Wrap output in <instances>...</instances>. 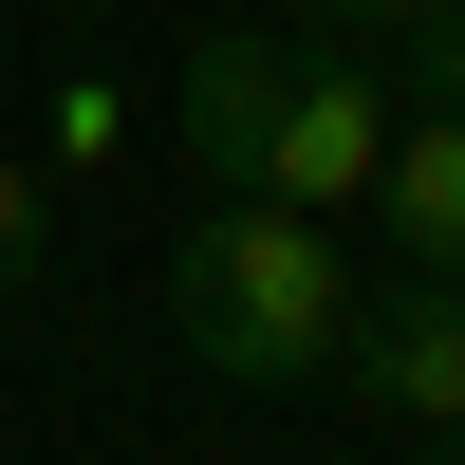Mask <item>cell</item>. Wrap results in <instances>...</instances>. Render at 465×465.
Segmentation results:
<instances>
[{"instance_id": "9c48e42d", "label": "cell", "mask_w": 465, "mask_h": 465, "mask_svg": "<svg viewBox=\"0 0 465 465\" xmlns=\"http://www.w3.org/2000/svg\"><path fill=\"white\" fill-rule=\"evenodd\" d=\"M261 19H280V37H410L429 0H261Z\"/></svg>"}, {"instance_id": "ba28073f", "label": "cell", "mask_w": 465, "mask_h": 465, "mask_svg": "<svg viewBox=\"0 0 465 465\" xmlns=\"http://www.w3.org/2000/svg\"><path fill=\"white\" fill-rule=\"evenodd\" d=\"M37 261H56V168L0 149V298H37Z\"/></svg>"}, {"instance_id": "52a82bcc", "label": "cell", "mask_w": 465, "mask_h": 465, "mask_svg": "<svg viewBox=\"0 0 465 465\" xmlns=\"http://www.w3.org/2000/svg\"><path fill=\"white\" fill-rule=\"evenodd\" d=\"M37 149H56L74 186H112V149H131V94H112V74H56V112H37Z\"/></svg>"}, {"instance_id": "6da1fadb", "label": "cell", "mask_w": 465, "mask_h": 465, "mask_svg": "<svg viewBox=\"0 0 465 465\" xmlns=\"http://www.w3.org/2000/svg\"><path fill=\"white\" fill-rule=\"evenodd\" d=\"M335 317H354V242L280 186H205L168 242V354L223 372V391H317Z\"/></svg>"}, {"instance_id": "7a4b0ae2", "label": "cell", "mask_w": 465, "mask_h": 465, "mask_svg": "<svg viewBox=\"0 0 465 465\" xmlns=\"http://www.w3.org/2000/svg\"><path fill=\"white\" fill-rule=\"evenodd\" d=\"M372 168H391V74H372V37H298V56H280V112H261V186L317 205V223H354Z\"/></svg>"}, {"instance_id": "30bf717a", "label": "cell", "mask_w": 465, "mask_h": 465, "mask_svg": "<svg viewBox=\"0 0 465 465\" xmlns=\"http://www.w3.org/2000/svg\"><path fill=\"white\" fill-rule=\"evenodd\" d=\"M56 19H131V0H56Z\"/></svg>"}, {"instance_id": "3957f363", "label": "cell", "mask_w": 465, "mask_h": 465, "mask_svg": "<svg viewBox=\"0 0 465 465\" xmlns=\"http://www.w3.org/2000/svg\"><path fill=\"white\" fill-rule=\"evenodd\" d=\"M317 391H354L372 429L465 447V280H429V261H391V298L354 280V317H335V372H317Z\"/></svg>"}, {"instance_id": "277c9868", "label": "cell", "mask_w": 465, "mask_h": 465, "mask_svg": "<svg viewBox=\"0 0 465 465\" xmlns=\"http://www.w3.org/2000/svg\"><path fill=\"white\" fill-rule=\"evenodd\" d=\"M280 56L298 37L280 19H223V37H186V74H168V149H186V186H261V112H280Z\"/></svg>"}, {"instance_id": "8992f818", "label": "cell", "mask_w": 465, "mask_h": 465, "mask_svg": "<svg viewBox=\"0 0 465 465\" xmlns=\"http://www.w3.org/2000/svg\"><path fill=\"white\" fill-rule=\"evenodd\" d=\"M372 74H391V112H465V0H429L410 37H372Z\"/></svg>"}, {"instance_id": "5b68a950", "label": "cell", "mask_w": 465, "mask_h": 465, "mask_svg": "<svg viewBox=\"0 0 465 465\" xmlns=\"http://www.w3.org/2000/svg\"><path fill=\"white\" fill-rule=\"evenodd\" d=\"M372 205H391V261L465 280V112H391V168H372Z\"/></svg>"}]
</instances>
